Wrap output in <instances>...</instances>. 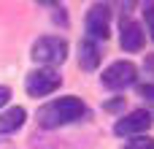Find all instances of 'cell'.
<instances>
[{
  "label": "cell",
  "instance_id": "cell-2",
  "mask_svg": "<svg viewBox=\"0 0 154 149\" xmlns=\"http://www.w3.org/2000/svg\"><path fill=\"white\" fill-rule=\"evenodd\" d=\"M35 62L51 68V65H60L65 57H68V43L60 38V35H43L32 43V54H30Z\"/></svg>",
  "mask_w": 154,
  "mask_h": 149
},
{
  "label": "cell",
  "instance_id": "cell-1",
  "mask_svg": "<svg viewBox=\"0 0 154 149\" xmlns=\"http://www.w3.org/2000/svg\"><path fill=\"white\" fill-rule=\"evenodd\" d=\"M84 114H87V106L79 98L68 95V98H57V100L41 106L38 109V122H41V128H62L68 122L81 119Z\"/></svg>",
  "mask_w": 154,
  "mask_h": 149
},
{
  "label": "cell",
  "instance_id": "cell-12",
  "mask_svg": "<svg viewBox=\"0 0 154 149\" xmlns=\"http://www.w3.org/2000/svg\"><path fill=\"white\" fill-rule=\"evenodd\" d=\"M8 98H11V90H8V87H0V109L8 103Z\"/></svg>",
  "mask_w": 154,
  "mask_h": 149
},
{
  "label": "cell",
  "instance_id": "cell-10",
  "mask_svg": "<svg viewBox=\"0 0 154 149\" xmlns=\"http://www.w3.org/2000/svg\"><path fill=\"white\" fill-rule=\"evenodd\" d=\"M125 149H154V138H149V136H133L125 144Z\"/></svg>",
  "mask_w": 154,
  "mask_h": 149
},
{
  "label": "cell",
  "instance_id": "cell-7",
  "mask_svg": "<svg viewBox=\"0 0 154 149\" xmlns=\"http://www.w3.org/2000/svg\"><path fill=\"white\" fill-rule=\"evenodd\" d=\"M119 41H122V49H125V52H141L143 43H146L143 27H141L138 22H133V19H125V22H122Z\"/></svg>",
  "mask_w": 154,
  "mask_h": 149
},
{
  "label": "cell",
  "instance_id": "cell-8",
  "mask_svg": "<svg viewBox=\"0 0 154 149\" xmlns=\"http://www.w3.org/2000/svg\"><path fill=\"white\" fill-rule=\"evenodd\" d=\"M79 65L84 71H95L100 65V49H97V43L92 38H87V41L79 43Z\"/></svg>",
  "mask_w": 154,
  "mask_h": 149
},
{
  "label": "cell",
  "instance_id": "cell-11",
  "mask_svg": "<svg viewBox=\"0 0 154 149\" xmlns=\"http://www.w3.org/2000/svg\"><path fill=\"white\" fill-rule=\"evenodd\" d=\"M106 109H108V111H122V109H125V98H116V100H108V103H106Z\"/></svg>",
  "mask_w": 154,
  "mask_h": 149
},
{
  "label": "cell",
  "instance_id": "cell-3",
  "mask_svg": "<svg viewBox=\"0 0 154 149\" xmlns=\"http://www.w3.org/2000/svg\"><path fill=\"white\" fill-rule=\"evenodd\" d=\"M60 84H62V79H60V73L54 68H38V71H30L27 73L24 90H27L30 98H43V95L54 92Z\"/></svg>",
  "mask_w": 154,
  "mask_h": 149
},
{
  "label": "cell",
  "instance_id": "cell-4",
  "mask_svg": "<svg viewBox=\"0 0 154 149\" xmlns=\"http://www.w3.org/2000/svg\"><path fill=\"white\" fill-rule=\"evenodd\" d=\"M135 79H138V68L127 60H119V62L108 65L106 73H103V84L108 90H125V87L135 84Z\"/></svg>",
  "mask_w": 154,
  "mask_h": 149
},
{
  "label": "cell",
  "instance_id": "cell-14",
  "mask_svg": "<svg viewBox=\"0 0 154 149\" xmlns=\"http://www.w3.org/2000/svg\"><path fill=\"white\" fill-rule=\"evenodd\" d=\"M149 114H154V103H152V111H149Z\"/></svg>",
  "mask_w": 154,
  "mask_h": 149
},
{
  "label": "cell",
  "instance_id": "cell-13",
  "mask_svg": "<svg viewBox=\"0 0 154 149\" xmlns=\"http://www.w3.org/2000/svg\"><path fill=\"white\" fill-rule=\"evenodd\" d=\"M146 16H149V22H152V38H154V5H149V11H146Z\"/></svg>",
  "mask_w": 154,
  "mask_h": 149
},
{
  "label": "cell",
  "instance_id": "cell-6",
  "mask_svg": "<svg viewBox=\"0 0 154 149\" xmlns=\"http://www.w3.org/2000/svg\"><path fill=\"white\" fill-rule=\"evenodd\" d=\"M84 27L92 38H108L111 33V8L97 3L87 11V19H84Z\"/></svg>",
  "mask_w": 154,
  "mask_h": 149
},
{
  "label": "cell",
  "instance_id": "cell-9",
  "mask_svg": "<svg viewBox=\"0 0 154 149\" xmlns=\"http://www.w3.org/2000/svg\"><path fill=\"white\" fill-rule=\"evenodd\" d=\"M24 109L22 106H11L8 111H3L0 114V136H8V133H14V130H19L22 125H24Z\"/></svg>",
  "mask_w": 154,
  "mask_h": 149
},
{
  "label": "cell",
  "instance_id": "cell-5",
  "mask_svg": "<svg viewBox=\"0 0 154 149\" xmlns=\"http://www.w3.org/2000/svg\"><path fill=\"white\" fill-rule=\"evenodd\" d=\"M152 128V114L146 109H138V111H130L127 117H122L116 125H114V133L116 136H146V130Z\"/></svg>",
  "mask_w": 154,
  "mask_h": 149
}]
</instances>
